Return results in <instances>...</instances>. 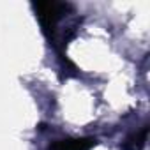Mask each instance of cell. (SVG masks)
Segmentation results:
<instances>
[{"instance_id": "3", "label": "cell", "mask_w": 150, "mask_h": 150, "mask_svg": "<svg viewBox=\"0 0 150 150\" xmlns=\"http://www.w3.org/2000/svg\"><path fill=\"white\" fill-rule=\"evenodd\" d=\"M146 134H148V127L145 125L141 131H138L136 134L129 136L124 143V150H141L145 141H146Z\"/></svg>"}, {"instance_id": "1", "label": "cell", "mask_w": 150, "mask_h": 150, "mask_svg": "<svg viewBox=\"0 0 150 150\" xmlns=\"http://www.w3.org/2000/svg\"><path fill=\"white\" fill-rule=\"evenodd\" d=\"M32 7L42 27V32L50 39L55 37L58 21L67 14V11H71V6L65 2H34Z\"/></svg>"}, {"instance_id": "2", "label": "cell", "mask_w": 150, "mask_h": 150, "mask_svg": "<svg viewBox=\"0 0 150 150\" xmlns=\"http://www.w3.org/2000/svg\"><path fill=\"white\" fill-rule=\"evenodd\" d=\"M96 138H67L53 141L48 150H90L96 146Z\"/></svg>"}]
</instances>
